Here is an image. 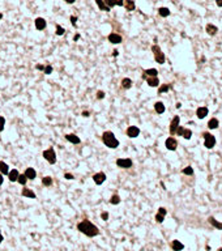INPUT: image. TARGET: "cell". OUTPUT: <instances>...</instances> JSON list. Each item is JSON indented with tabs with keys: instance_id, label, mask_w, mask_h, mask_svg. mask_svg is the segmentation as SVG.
Segmentation results:
<instances>
[{
	"instance_id": "obj_23",
	"label": "cell",
	"mask_w": 222,
	"mask_h": 251,
	"mask_svg": "<svg viewBox=\"0 0 222 251\" xmlns=\"http://www.w3.org/2000/svg\"><path fill=\"white\" fill-rule=\"evenodd\" d=\"M94 1H95V4L98 5L99 11H102V12H110V8L105 4V1H103V0H94Z\"/></svg>"
},
{
	"instance_id": "obj_31",
	"label": "cell",
	"mask_w": 222,
	"mask_h": 251,
	"mask_svg": "<svg viewBox=\"0 0 222 251\" xmlns=\"http://www.w3.org/2000/svg\"><path fill=\"white\" fill-rule=\"evenodd\" d=\"M191 136H192V131L188 130V128H184V130H183V133H182V137H184L185 140H190Z\"/></svg>"
},
{
	"instance_id": "obj_37",
	"label": "cell",
	"mask_w": 222,
	"mask_h": 251,
	"mask_svg": "<svg viewBox=\"0 0 222 251\" xmlns=\"http://www.w3.org/2000/svg\"><path fill=\"white\" fill-rule=\"evenodd\" d=\"M164 220H165V214H162V213H159L158 212V213L156 214V221L161 224V222H164Z\"/></svg>"
},
{
	"instance_id": "obj_16",
	"label": "cell",
	"mask_w": 222,
	"mask_h": 251,
	"mask_svg": "<svg viewBox=\"0 0 222 251\" xmlns=\"http://www.w3.org/2000/svg\"><path fill=\"white\" fill-rule=\"evenodd\" d=\"M123 7H124L125 11H128V12H132V11L136 9V4H135L133 0H124V4H123Z\"/></svg>"
},
{
	"instance_id": "obj_19",
	"label": "cell",
	"mask_w": 222,
	"mask_h": 251,
	"mask_svg": "<svg viewBox=\"0 0 222 251\" xmlns=\"http://www.w3.org/2000/svg\"><path fill=\"white\" fill-rule=\"evenodd\" d=\"M171 247H173L174 251H182L184 249V245L180 241H178V239H174V241L171 242Z\"/></svg>"
},
{
	"instance_id": "obj_33",
	"label": "cell",
	"mask_w": 222,
	"mask_h": 251,
	"mask_svg": "<svg viewBox=\"0 0 222 251\" xmlns=\"http://www.w3.org/2000/svg\"><path fill=\"white\" fill-rule=\"evenodd\" d=\"M17 182H18L21 186H25V185H26V182H27V178L25 177V174H18Z\"/></svg>"
},
{
	"instance_id": "obj_40",
	"label": "cell",
	"mask_w": 222,
	"mask_h": 251,
	"mask_svg": "<svg viewBox=\"0 0 222 251\" xmlns=\"http://www.w3.org/2000/svg\"><path fill=\"white\" fill-rule=\"evenodd\" d=\"M4 125H5V119H4V116L0 115V132L4 130Z\"/></svg>"
},
{
	"instance_id": "obj_29",
	"label": "cell",
	"mask_w": 222,
	"mask_h": 251,
	"mask_svg": "<svg viewBox=\"0 0 222 251\" xmlns=\"http://www.w3.org/2000/svg\"><path fill=\"white\" fill-rule=\"evenodd\" d=\"M158 15L161 16V17H167V16H170V9L166 7L158 8Z\"/></svg>"
},
{
	"instance_id": "obj_50",
	"label": "cell",
	"mask_w": 222,
	"mask_h": 251,
	"mask_svg": "<svg viewBox=\"0 0 222 251\" xmlns=\"http://www.w3.org/2000/svg\"><path fill=\"white\" fill-rule=\"evenodd\" d=\"M89 115H90L89 111H82V116H89Z\"/></svg>"
},
{
	"instance_id": "obj_15",
	"label": "cell",
	"mask_w": 222,
	"mask_h": 251,
	"mask_svg": "<svg viewBox=\"0 0 222 251\" xmlns=\"http://www.w3.org/2000/svg\"><path fill=\"white\" fill-rule=\"evenodd\" d=\"M21 195L22 196H25V197H30V199H35V197H37L35 192L33 191V190H30V188H22Z\"/></svg>"
},
{
	"instance_id": "obj_13",
	"label": "cell",
	"mask_w": 222,
	"mask_h": 251,
	"mask_svg": "<svg viewBox=\"0 0 222 251\" xmlns=\"http://www.w3.org/2000/svg\"><path fill=\"white\" fill-rule=\"evenodd\" d=\"M25 177L27 178V179H30V180H34L35 179V177H37V171H35L33 167H27L26 170H25Z\"/></svg>"
},
{
	"instance_id": "obj_47",
	"label": "cell",
	"mask_w": 222,
	"mask_h": 251,
	"mask_svg": "<svg viewBox=\"0 0 222 251\" xmlns=\"http://www.w3.org/2000/svg\"><path fill=\"white\" fill-rule=\"evenodd\" d=\"M3 182H4V175H3L1 173H0V186L3 185Z\"/></svg>"
},
{
	"instance_id": "obj_49",
	"label": "cell",
	"mask_w": 222,
	"mask_h": 251,
	"mask_svg": "<svg viewBox=\"0 0 222 251\" xmlns=\"http://www.w3.org/2000/svg\"><path fill=\"white\" fill-rule=\"evenodd\" d=\"M216 4H217L218 7H221V8H222V0H216Z\"/></svg>"
},
{
	"instance_id": "obj_56",
	"label": "cell",
	"mask_w": 222,
	"mask_h": 251,
	"mask_svg": "<svg viewBox=\"0 0 222 251\" xmlns=\"http://www.w3.org/2000/svg\"><path fill=\"white\" fill-rule=\"evenodd\" d=\"M217 251H222V247H221V249H218V250H217Z\"/></svg>"
},
{
	"instance_id": "obj_28",
	"label": "cell",
	"mask_w": 222,
	"mask_h": 251,
	"mask_svg": "<svg viewBox=\"0 0 222 251\" xmlns=\"http://www.w3.org/2000/svg\"><path fill=\"white\" fill-rule=\"evenodd\" d=\"M218 124H220V122H218V119H216V118H212L209 122H208L209 130H216V128H218Z\"/></svg>"
},
{
	"instance_id": "obj_11",
	"label": "cell",
	"mask_w": 222,
	"mask_h": 251,
	"mask_svg": "<svg viewBox=\"0 0 222 251\" xmlns=\"http://www.w3.org/2000/svg\"><path fill=\"white\" fill-rule=\"evenodd\" d=\"M165 145L168 150H175L176 148H178V141L175 140L174 137H167L166 141H165Z\"/></svg>"
},
{
	"instance_id": "obj_38",
	"label": "cell",
	"mask_w": 222,
	"mask_h": 251,
	"mask_svg": "<svg viewBox=\"0 0 222 251\" xmlns=\"http://www.w3.org/2000/svg\"><path fill=\"white\" fill-rule=\"evenodd\" d=\"M43 72L46 75H50L52 72V66H50V64H47V66H44V69H43Z\"/></svg>"
},
{
	"instance_id": "obj_45",
	"label": "cell",
	"mask_w": 222,
	"mask_h": 251,
	"mask_svg": "<svg viewBox=\"0 0 222 251\" xmlns=\"http://www.w3.org/2000/svg\"><path fill=\"white\" fill-rule=\"evenodd\" d=\"M64 178H66V179H68V180H71V179H73V175L69 174V173H66V174H64Z\"/></svg>"
},
{
	"instance_id": "obj_53",
	"label": "cell",
	"mask_w": 222,
	"mask_h": 251,
	"mask_svg": "<svg viewBox=\"0 0 222 251\" xmlns=\"http://www.w3.org/2000/svg\"><path fill=\"white\" fill-rule=\"evenodd\" d=\"M3 239H4V238H3V234H1V230H0V243H1V242H3Z\"/></svg>"
},
{
	"instance_id": "obj_2",
	"label": "cell",
	"mask_w": 222,
	"mask_h": 251,
	"mask_svg": "<svg viewBox=\"0 0 222 251\" xmlns=\"http://www.w3.org/2000/svg\"><path fill=\"white\" fill-rule=\"evenodd\" d=\"M102 141L106 147H109L110 149H115L119 147V140L115 137V135L111 131H105L102 133Z\"/></svg>"
},
{
	"instance_id": "obj_7",
	"label": "cell",
	"mask_w": 222,
	"mask_h": 251,
	"mask_svg": "<svg viewBox=\"0 0 222 251\" xmlns=\"http://www.w3.org/2000/svg\"><path fill=\"white\" fill-rule=\"evenodd\" d=\"M179 122H180V119H179V116H178V115L174 116L173 121H171V123H170V128H168V131H170V135H171V136L175 135L176 130H178V127H179Z\"/></svg>"
},
{
	"instance_id": "obj_52",
	"label": "cell",
	"mask_w": 222,
	"mask_h": 251,
	"mask_svg": "<svg viewBox=\"0 0 222 251\" xmlns=\"http://www.w3.org/2000/svg\"><path fill=\"white\" fill-rule=\"evenodd\" d=\"M112 55H114V56H118V55H119V52H118L116 50H114V51H112Z\"/></svg>"
},
{
	"instance_id": "obj_18",
	"label": "cell",
	"mask_w": 222,
	"mask_h": 251,
	"mask_svg": "<svg viewBox=\"0 0 222 251\" xmlns=\"http://www.w3.org/2000/svg\"><path fill=\"white\" fill-rule=\"evenodd\" d=\"M66 139L72 144H80L81 143L80 137H78L77 135H75V133H68V135H66Z\"/></svg>"
},
{
	"instance_id": "obj_46",
	"label": "cell",
	"mask_w": 222,
	"mask_h": 251,
	"mask_svg": "<svg viewBox=\"0 0 222 251\" xmlns=\"http://www.w3.org/2000/svg\"><path fill=\"white\" fill-rule=\"evenodd\" d=\"M158 212L159 213H162V214H165V216H166V213H167V211H166V208H164V207H161L158 209Z\"/></svg>"
},
{
	"instance_id": "obj_54",
	"label": "cell",
	"mask_w": 222,
	"mask_h": 251,
	"mask_svg": "<svg viewBox=\"0 0 222 251\" xmlns=\"http://www.w3.org/2000/svg\"><path fill=\"white\" fill-rule=\"evenodd\" d=\"M78 38H80V35H78V34H76V35H75V41H77Z\"/></svg>"
},
{
	"instance_id": "obj_9",
	"label": "cell",
	"mask_w": 222,
	"mask_h": 251,
	"mask_svg": "<svg viewBox=\"0 0 222 251\" xmlns=\"http://www.w3.org/2000/svg\"><path fill=\"white\" fill-rule=\"evenodd\" d=\"M106 178H107V177H106V174H105V173H102V171L95 173V174L93 175V180H94V183H95V185H98V186L102 185V183L106 180Z\"/></svg>"
},
{
	"instance_id": "obj_32",
	"label": "cell",
	"mask_w": 222,
	"mask_h": 251,
	"mask_svg": "<svg viewBox=\"0 0 222 251\" xmlns=\"http://www.w3.org/2000/svg\"><path fill=\"white\" fill-rule=\"evenodd\" d=\"M110 203H111L112 205L119 204V203H120V196H119V195H116V194H114L111 196V199H110Z\"/></svg>"
},
{
	"instance_id": "obj_20",
	"label": "cell",
	"mask_w": 222,
	"mask_h": 251,
	"mask_svg": "<svg viewBox=\"0 0 222 251\" xmlns=\"http://www.w3.org/2000/svg\"><path fill=\"white\" fill-rule=\"evenodd\" d=\"M208 113H209V111H208V109L206 107H199L197 110H196V115H197V118L199 119H204L205 116L208 115Z\"/></svg>"
},
{
	"instance_id": "obj_26",
	"label": "cell",
	"mask_w": 222,
	"mask_h": 251,
	"mask_svg": "<svg viewBox=\"0 0 222 251\" xmlns=\"http://www.w3.org/2000/svg\"><path fill=\"white\" fill-rule=\"evenodd\" d=\"M122 88L123 89H131L132 88V80L131 79H128V77H124V79L122 80Z\"/></svg>"
},
{
	"instance_id": "obj_17",
	"label": "cell",
	"mask_w": 222,
	"mask_h": 251,
	"mask_svg": "<svg viewBox=\"0 0 222 251\" xmlns=\"http://www.w3.org/2000/svg\"><path fill=\"white\" fill-rule=\"evenodd\" d=\"M147 84L149 86H152V88H156V86H159V80H158V77L157 76H154V77H147Z\"/></svg>"
},
{
	"instance_id": "obj_24",
	"label": "cell",
	"mask_w": 222,
	"mask_h": 251,
	"mask_svg": "<svg viewBox=\"0 0 222 251\" xmlns=\"http://www.w3.org/2000/svg\"><path fill=\"white\" fill-rule=\"evenodd\" d=\"M154 110H156L157 114H164L165 110H166L164 102H156V104H154Z\"/></svg>"
},
{
	"instance_id": "obj_12",
	"label": "cell",
	"mask_w": 222,
	"mask_h": 251,
	"mask_svg": "<svg viewBox=\"0 0 222 251\" xmlns=\"http://www.w3.org/2000/svg\"><path fill=\"white\" fill-rule=\"evenodd\" d=\"M34 25H35V29L37 30H43V29H46L47 22L43 17H37L34 21Z\"/></svg>"
},
{
	"instance_id": "obj_8",
	"label": "cell",
	"mask_w": 222,
	"mask_h": 251,
	"mask_svg": "<svg viewBox=\"0 0 222 251\" xmlns=\"http://www.w3.org/2000/svg\"><path fill=\"white\" fill-rule=\"evenodd\" d=\"M107 39H109V42H111V43H114V44H119L123 42V37L120 34H118V33H110Z\"/></svg>"
},
{
	"instance_id": "obj_44",
	"label": "cell",
	"mask_w": 222,
	"mask_h": 251,
	"mask_svg": "<svg viewBox=\"0 0 222 251\" xmlns=\"http://www.w3.org/2000/svg\"><path fill=\"white\" fill-rule=\"evenodd\" d=\"M123 4H124V0H115V5L118 7H123Z\"/></svg>"
},
{
	"instance_id": "obj_25",
	"label": "cell",
	"mask_w": 222,
	"mask_h": 251,
	"mask_svg": "<svg viewBox=\"0 0 222 251\" xmlns=\"http://www.w3.org/2000/svg\"><path fill=\"white\" fill-rule=\"evenodd\" d=\"M208 221H209V224L212 225V226H214V228H217V229L222 230V222L217 221L214 217H209V219H208Z\"/></svg>"
},
{
	"instance_id": "obj_51",
	"label": "cell",
	"mask_w": 222,
	"mask_h": 251,
	"mask_svg": "<svg viewBox=\"0 0 222 251\" xmlns=\"http://www.w3.org/2000/svg\"><path fill=\"white\" fill-rule=\"evenodd\" d=\"M64 1H66L67 4H73V3L76 1V0H64Z\"/></svg>"
},
{
	"instance_id": "obj_43",
	"label": "cell",
	"mask_w": 222,
	"mask_h": 251,
	"mask_svg": "<svg viewBox=\"0 0 222 251\" xmlns=\"http://www.w3.org/2000/svg\"><path fill=\"white\" fill-rule=\"evenodd\" d=\"M69 20H71V24L73 25V26H76V21H77V17H76V16H71V17H69Z\"/></svg>"
},
{
	"instance_id": "obj_35",
	"label": "cell",
	"mask_w": 222,
	"mask_h": 251,
	"mask_svg": "<svg viewBox=\"0 0 222 251\" xmlns=\"http://www.w3.org/2000/svg\"><path fill=\"white\" fill-rule=\"evenodd\" d=\"M64 33H66V29L61 25H56V35H63Z\"/></svg>"
},
{
	"instance_id": "obj_6",
	"label": "cell",
	"mask_w": 222,
	"mask_h": 251,
	"mask_svg": "<svg viewBox=\"0 0 222 251\" xmlns=\"http://www.w3.org/2000/svg\"><path fill=\"white\" fill-rule=\"evenodd\" d=\"M116 165L119 167H122V169H130L133 165V162H132L131 158H118Z\"/></svg>"
},
{
	"instance_id": "obj_22",
	"label": "cell",
	"mask_w": 222,
	"mask_h": 251,
	"mask_svg": "<svg viewBox=\"0 0 222 251\" xmlns=\"http://www.w3.org/2000/svg\"><path fill=\"white\" fill-rule=\"evenodd\" d=\"M18 174H20V173L17 171V170H16V169H12V170H9V173H8V178H9L11 182H17Z\"/></svg>"
},
{
	"instance_id": "obj_4",
	"label": "cell",
	"mask_w": 222,
	"mask_h": 251,
	"mask_svg": "<svg viewBox=\"0 0 222 251\" xmlns=\"http://www.w3.org/2000/svg\"><path fill=\"white\" fill-rule=\"evenodd\" d=\"M43 157L49 164L54 165V164L56 162V153H55L54 148H49V149L43 150Z\"/></svg>"
},
{
	"instance_id": "obj_14",
	"label": "cell",
	"mask_w": 222,
	"mask_h": 251,
	"mask_svg": "<svg viewBox=\"0 0 222 251\" xmlns=\"http://www.w3.org/2000/svg\"><path fill=\"white\" fill-rule=\"evenodd\" d=\"M158 75V71L156 68H149V69H145L142 72V79H147V77H154Z\"/></svg>"
},
{
	"instance_id": "obj_30",
	"label": "cell",
	"mask_w": 222,
	"mask_h": 251,
	"mask_svg": "<svg viewBox=\"0 0 222 251\" xmlns=\"http://www.w3.org/2000/svg\"><path fill=\"white\" fill-rule=\"evenodd\" d=\"M42 185L46 186V187L52 186V178L51 177H43V178H42Z\"/></svg>"
},
{
	"instance_id": "obj_42",
	"label": "cell",
	"mask_w": 222,
	"mask_h": 251,
	"mask_svg": "<svg viewBox=\"0 0 222 251\" xmlns=\"http://www.w3.org/2000/svg\"><path fill=\"white\" fill-rule=\"evenodd\" d=\"M97 98H98V99H103V98H105V93H103L102 90H98V93H97Z\"/></svg>"
},
{
	"instance_id": "obj_36",
	"label": "cell",
	"mask_w": 222,
	"mask_h": 251,
	"mask_svg": "<svg viewBox=\"0 0 222 251\" xmlns=\"http://www.w3.org/2000/svg\"><path fill=\"white\" fill-rule=\"evenodd\" d=\"M183 174H185V175H192L193 174V169L191 166L184 167V169H183Z\"/></svg>"
},
{
	"instance_id": "obj_48",
	"label": "cell",
	"mask_w": 222,
	"mask_h": 251,
	"mask_svg": "<svg viewBox=\"0 0 222 251\" xmlns=\"http://www.w3.org/2000/svg\"><path fill=\"white\" fill-rule=\"evenodd\" d=\"M37 69H39V71H43V69H44V66H42V64H38V66H37Z\"/></svg>"
},
{
	"instance_id": "obj_21",
	"label": "cell",
	"mask_w": 222,
	"mask_h": 251,
	"mask_svg": "<svg viewBox=\"0 0 222 251\" xmlns=\"http://www.w3.org/2000/svg\"><path fill=\"white\" fill-rule=\"evenodd\" d=\"M205 30H206V33L209 35H216V34H217V32H218L217 26H216V25H213V24H208L206 26H205Z\"/></svg>"
},
{
	"instance_id": "obj_5",
	"label": "cell",
	"mask_w": 222,
	"mask_h": 251,
	"mask_svg": "<svg viewBox=\"0 0 222 251\" xmlns=\"http://www.w3.org/2000/svg\"><path fill=\"white\" fill-rule=\"evenodd\" d=\"M203 137H204V145L205 148L208 149H212L213 147L216 145V137L209 132H204L203 133Z\"/></svg>"
},
{
	"instance_id": "obj_41",
	"label": "cell",
	"mask_w": 222,
	"mask_h": 251,
	"mask_svg": "<svg viewBox=\"0 0 222 251\" xmlns=\"http://www.w3.org/2000/svg\"><path fill=\"white\" fill-rule=\"evenodd\" d=\"M101 219H102L103 221L109 220V213H107V212H102V213H101Z\"/></svg>"
},
{
	"instance_id": "obj_55",
	"label": "cell",
	"mask_w": 222,
	"mask_h": 251,
	"mask_svg": "<svg viewBox=\"0 0 222 251\" xmlns=\"http://www.w3.org/2000/svg\"><path fill=\"white\" fill-rule=\"evenodd\" d=\"M1 18H3V13H0V20H1Z\"/></svg>"
},
{
	"instance_id": "obj_10",
	"label": "cell",
	"mask_w": 222,
	"mask_h": 251,
	"mask_svg": "<svg viewBox=\"0 0 222 251\" xmlns=\"http://www.w3.org/2000/svg\"><path fill=\"white\" fill-rule=\"evenodd\" d=\"M139 135H140L139 127H136V125H130V127L127 128V136L128 137L135 139V137H137Z\"/></svg>"
},
{
	"instance_id": "obj_34",
	"label": "cell",
	"mask_w": 222,
	"mask_h": 251,
	"mask_svg": "<svg viewBox=\"0 0 222 251\" xmlns=\"http://www.w3.org/2000/svg\"><path fill=\"white\" fill-rule=\"evenodd\" d=\"M170 88H171V86L168 85V84H164V85H161V86H159V88H158V93H159V94L165 93V92H167Z\"/></svg>"
},
{
	"instance_id": "obj_27",
	"label": "cell",
	"mask_w": 222,
	"mask_h": 251,
	"mask_svg": "<svg viewBox=\"0 0 222 251\" xmlns=\"http://www.w3.org/2000/svg\"><path fill=\"white\" fill-rule=\"evenodd\" d=\"M0 173L3 175H8V173H9V166L4 161H0Z\"/></svg>"
},
{
	"instance_id": "obj_1",
	"label": "cell",
	"mask_w": 222,
	"mask_h": 251,
	"mask_svg": "<svg viewBox=\"0 0 222 251\" xmlns=\"http://www.w3.org/2000/svg\"><path fill=\"white\" fill-rule=\"evenodd\" d=\"M77 230L80 231V233L85 234L86 237H93L98 235L99 234V229H98L97 226H95L94 224H93L92 221H89V220H82V221H80L77 224Z\"/></svg>"
},
{
	"instance_id": "obj_39",
	"label": "cell",
	"mask_w": 222,
	"mask_h": 251,
	"mask_svg": "<svg viewBox=\"0 0 222 251\" xmlns=\"http://www.w3.org/2000/svg\"><path fill=\"white\" fill-rule=\"evenodd\" d=\"M103 1H105V4L107 5L110 9H111L112 7H115V0H103Z\"/></svg>"
},
{
	"instance_id": "obj_3",
	"label": "cell",
	"mask_w": 222,
	"mask_h": 251,
	"mask_svg": "<svg viewBox=\"0 0 222 251\" xmlns=\"http://www.w3.org/2000/svg\"><path fill=\"white\" fill-rule=\"evenodd\" d=\"M152 51H153V54H154V59H156V62L158 63V64H164L165 63V54L162 52V50H161V47L158 46V44H153L152 46Z\"/></svg>"
}]
</instances>
